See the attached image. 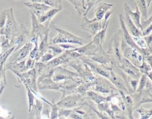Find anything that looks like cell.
Returning a JSON list of instances; mask_svg holds the SVG:
<instances>
[{"label": "cell", "mask_w": 152, "mask_h": 119, "mask_svg": "<svg viewBox=\"0 0 152 119\" xmlns=\"http://www.w3.org/2000/svg\"><path fill=\"white\" fill-rule=\"evenodd\" d=\"M56 30L58 34V35L52 40L53 44H59L64 43H73L80 45L81 46L84 45L85 40L71 33L64 30L63 29L57 28L56 27H53Z\"/></svg>", "instance_id": "obj_1"}, {"label": "cell", "mask_w": 152, "mask_h": 119, "mask_svg": "<svg viewBox=\"0 0 152 119\" xmlns=\"http://www.w3.org/2000/svg\"><path fill=\"white\" fill-rule=\"evenodd\" d=\"M85 102L84 98L83 97L79 94L73 93L61 98V100L56 104V105L57 107L68 109L81 105L83 106Z\"/></svg>", "instance_id": "obj_2"}, {"label": "cell", "mask_w": 152, "mask_h": 119, "mask_svg": "<svg viewBox=\"0 0 152 119\" xmlns=\"http://www.w3.org/2000/svg\"><path fill=\"white\" fill-rule=\"evenodd\" d=\"M52 80L56 83L61 81H66L72 79H81L77 73L72 72L63 67H56L52 69L50 72Z\"/></svg>", "instance_id": "obj_3"}, {"label": "cell", "mask_w": 152, "mask_h": 119, "mask_svg": "<svg viewBox=\"0 0 152 119\" xmlns=\"http://www.w3.org/2000/svg\"><path fill=\"white\" fill-rule=\"evenodd\" d=\"M80 59L84 63L90 67V69L91 70V72H93L94 74L99 75L106 79H109L112 68L98 63L84 56L80 57Z\"/></svg>", "instance_id": "obj_4"}, {"label": "cell", "mask_w": 152, "mask_h": 119, "mask_svg": "<svg viewBox=\"0 0 152 119\" xmlns=\"http://www.w3.org/2000/svg\"><path fill=\"white\" fill-rule=\"evenodd\" d=\"M69 1L74 6L75 9L80 16L86 17L89 10L96 4L100 2L101 1H84V0H69Z\"/></svg>", "instance_id": "obj_5"}, {"label": "cell", "mask_w": 152, "mask_h": 119, "mask_svg": "<svg viewBox=\"0 0 152 119\" xmlns=\"http://www.w3.org/2000/svg\"><path fill=\"white\" fill-rule=\"evenodd\" d=\"M96 81L95 83L94 89L96 92L103 94H110L113 92L118 91V90L106 78L101 76L95 75Z\"/></svg>", "instance_id": "obj_6"}, {"label": "cell", "mask_w": 152, "mask_h": 119, "mask_svg": "<svg viewBox=\"0 0 152 119\" xmlns=\"http://www.w3.org/2000/svg\"><path fill=\"white\" fill-rule=\"evenodd\" d=\"M119 68L121 69L125 74L127 75V76L131 78V79H138L142 75L137 67L124 57H122L121 61Z\"/></svg>", "instance_id": "obj_7"}, {"label": "cell", "mask_w": 152, "mask_h": 119, "mask_svg": "<svg viewBox=\"0 0 152 119\" xmlns=\"http://www.w3.org/2000/svg\"><path fill=\"white\" fill-rule=\"evenodd\" d=\"M132 100V108L134 110L135 108H138L141 104L145 102H151V90L144 89L140 92H135L130 95Z\"/></svg>", "instance_id": "obj_8"}, {"label": "cell", "mask_w": 152, "mask_h": 119, "mask_svg": "<svg viewBox=\"0 0 152 119\" xmlns=\"http://www.w3.org/2000/svg\"><path fill=\"white\" fill-rule=\"evenodd\" d=\"M90 59L107 67L112 66V57L103 49L102 46L97 47L95 53L90 57Z\"/></svg>", "instance_id": "obj_9"}, {"label": "cell", "mask_w": 152, "mask_h": 119, "mask_svg": "<svg viewBox=\"0 0 152 119\" xmlns=\"http://www.w3.org/2000/svg\"><path fill=\"white\" fill-rule=\"evenodd\" d=\"M81 27L83 30L89 32L92 36H95L102 28L100 21H97L95 18L90 20L87 17H84Z\"/></svg>", "instance_id": "obj_10"}, {"label": "cell", "mask_w": 152, "mask_h": 119, "mask_svg": "<svg viewBox=\"0 0 152 119\" xmlns=\"http://www.w3.org/2000/svg\"><path fill=\"white\" fill-rule=\"evenodd\" d=\"M25 4L30 8V11L38 18L42 16L46 12L52 9L51 7L46 4L40 2L39 1H31V2H28Z\"/></svg>", "instance_id": "obj_11"}, {"label": "cell", "mask_w": 152, "mask_h": 119, "mask_svg": "<svg viewBox=\"0 0 152 119\" xmlns=\"http://www.w3.org/2000/svg\"><path fill=\"white\" fill-rule=\"evenodd\" d=\"M118 16H119V22H120V24H121V28L119 30L120 33H121V37L122 38V40L125 41V43L128 45L129 46H130L132 48H135L137 49L138 50H141V49H140L134 42L132 36H131V34L129 33V32L128 31V30H126L125 24H124V18H123V16L122 15V14H119L118 12Z\"/></svg>", "instance_id": "obj_12"}, {"label": "cell", "mask_w": 152, "mask_h": 119, "mask_svg": "<svg viewBox=\"0 0 152 119\" xmlns=\"http://www.w3.org/2000/svg\"><path fill=\"white\" fill-rule=\"evenodd\" d=\"M69 50H67L64 51L62 53H61L59 56L56 58H54L48 62L46 65L50 69H53L58 66L62 64H66L71 60L72 59L69 55Z\"/></svg>", "instance_id": "obj_13"}, {"label": "cell", "mask_w": 152, "mask_h": 119, "mask_svg": "<svg viewBox=\"0 0 152 119\" xmlns=\"http://www.w3.org/2000/svg\"><path fill=\"white\" fill-rule=\"evenodd\" d=\"M123 18L125 27L132 37L142 36V32L135 26V25L134 24L131 18L129 17V15L125 11V16L123 17Z\"/></svg>", "instance_id": "obj_14"}, {"label": "cell", "mask_w": 152, "mask_h": 119, "mask_svg": "<svg viewBox=\"0 0 152 119\" xmlns=\"http://www.w3.org/2000/svg\"><path fill=\"white\" fill-rule=\"evenodd\" d=\"M124 9L125 11H126V12L129 15V17L131 18V20L132 21L134 24L135 25V26L142 32L141 26V15L138 7L136 6L135 11H132L130 7L128 5L127 3H125Z\"/></svg>", "instance_id": "obj_15"}, {"label": "cell", "mask_w": 152, "mask_h": 119, "mask_svg": "<svg viewBox=\"0 0 152 119\" xmlns=\"http://www.w3.org/2000/svg\"><path fill=\"white\" fill-rule=\"evenodd\" d=\"M113 4H108L106 2L99 3V5L94 10V12L95 18L97 21H100L104 17L106 13L111 8Z\"/></svg>", "instance_id": "obj_16"}, {"label": "cell", "mask_w": 152, "mask_h": 119, "mask_svg": "<svg viewBox=\"0 0 152 119\" xmlns=\"http://www.w3.org/2000/svg\"><path fill=\"white\" fill-rule=\"evenodd\" d=\"M97 46L94 45L92 41L87 43L86 44H84L80 47H76L74 50L77 52V53H80L82 56H93L96 50Z\"/></svg>", "instance_id": "obj_17"}, {"label": "cell", "mask_w": 152, "mask_h": 119, "mask_svg": "<svg viewBox=\"0 0 152 119\" xmlns=\"http://www.w3.org/2000/svg\"><path fill=\"white\" fill-rule=\"evenodd\" d=\"M49 30H50V28L48 27L39 37V38H40V43L39 46H38L39 52H40V57L45 53H46L48 50V47H49L48 35H49Z\"/></svg>", "instance_id": "obj_18"}, {"label": "cell", "mask_w": 152, "mask_h": 119, "mask_svg": "<svg viewBox=\"0 0 152 119\" xmlns=\"http://www.w3.org/2000/svg\"><path fill=\"white\" fill-rule=\"evenodd\" d=\"M62 8H52L50 10L46 12L42 16H41L39 18H38L39 22L43 24L45 27L48 28L49 24L52 20V18L58 12H59Z\"/></svg>", "instance_id": "obj_19"}, {"label": "cell", "mask_w": 152, "mask_h": 119, "mask_svg": "<svg viewBox=\"0 0 152 119\" xmlns=\"http://www.w3.org/2000/svg\"><path fill=\"white\" fill-rule=\"evenodd\" d=\"M137 7L140 12L141 17H142L141 21H145L148 18V7L151 2V1H148V3L145 0H137L136 1Z\"/></svg>", "instance_id": "obj_20"}, {"label": "cell", "mask_w": 152, "mask_h": 119, "mask_svg": "<svg viewBox=\"0 0 152 119\" xmlns=\"http://www.w3.org/2000/svg\"><path fill=\"white\" fill-rule=\"evenodd\" d=\"M108 24H109V21L106 22L104 27L103 28H102V30L100 31H99L95 36H93V38L91 41L97 47L102 46L106 36V33Z\"/></svg>", "instance_id": "obj_21"}, {"label": "cell", "mask_w": 152, "mask_h": 119, "mask_svg": "<svg viewBox=\"0 0 152 119\" xmlns=\"http://www.w3.org/2000/svg\"><path fill=\"white\" fill-rule=\"evenodd\" d=\"M85 96L86 97H87V98L91 99L93 101L96 102L97 104H99L100 103L106 101V97H102L98 93L93 92V91H87Z\"/></svg>", "instance_id": "obj_22"}, {"label": "cell", "mask_w": 152, "mask_h": 119, "mask_svg": "<svg viewBox=\"0 0 152 119\" xmlns=\"http://www.w3.org/2000/svg\"><path fill=\"white\" fill-rule=\"evenodd\" d=\"M31 47H32V43H31L30 41L27 43L25 44V46L20 50L18 56L17 57V60L20 61V60H22L24 58H25L27 56V54L30 53L31 49Z\"/></svg>", "instance_id": "obj_23"}, {"label": "cell", "mask_w": 152, "mask_h": 119, "mask_svg": "<svg viewBox=\"0 0 152 119\" xmlns=\"http://www.w3.org/2000/svg\"><path fill=\"white\" fill-rule=\"evenodd\" d=\"M40 2H42L46 5L51 7L52 8H62V1H58V0H43V1H40Z\"/></svg>", "instance_id": "obj_24"}, {"label": "cell", "mask_w": 152, "mask_h": 119, "mask_svg": "<svg viewBox=\"0 0 152 119\" xmlns=\"http://www.w3.org/2000/svg\"><path fill=\"white\" fill-rule=\"evenodd\" d=\"M132 40L135 44L141 49H147V45L144 39L143 36H138V37H132Z\"/></svg>", "instance_id": "obj_25"}, {"label": "cell", "mask_w": 152, "mask_h": 119, "mask_svg": "<svg viewBox=\"0 0 152 119\" xmlns=\"http://www.w3.org/2000/svg\"><path fill=\"white\" fill-rule=\"evenodd\" d=\"M137 111L141 115L140 119H148L151 115V108L150 110H145L143 107H140L137 109Z\"/></svg>", "instance_id": "obj_26"}, {"label": "cell", "mask_w": 152, "mask_h": 119, "mask_svg": "<svg viewBox=\"0 0 152 119\" xmlns=\"http://www.w3.org/2000/svg\"><path fill=\"white\" fill-rule=\"evenodd\" d=\"M141 73V74L145 75L146 76L150 73L151 72V66H150L148 63L143 61L142 65L138 67Z\"/></svg>", "instance_id": "obj_27"}, {"label": "cell", "mask_w": 152, "mask_h": 119, "mask_svg": "<svg viewBox=\"0 0 152 119\" xmlns=\"http://www.w3.org/2000/svg\"><path fill=\"white\" fill-rule=\"evenodd\" d=\"M48 49H49L52 51V53L54 56H55L58 54H61L64 51H65L63 49H62L61 47H59L58 46V44H55L49 45Z\"/></svg>", "instance_id": "obj_28"}, {"label": "cell", "mask_w": 152, "mask_h": 119, "mask_svg": "<svg viewBox=\"0 0 152 119\" xmlns=\"http://www.w3.org/2000/svg\"><path fill=\"white\" fill-rule=\"evenodd\" d=\"M55 56L53 55L52 51L49 49H48V50L45 53L40 57V62L42 63H45V62H48L50 60H51Z\"/></svg>", "instance_id": "obj_29"}, {"label": "cell", "mask_w": 152, "mask_h": 119, "mask_svg": "<svg viewBox=\"0 0 152 119\" xmlns=\"http://www.w3.org/2000/svg\"><path fill=\"white\" fill-rule=\"evenodd\" d=\"M30 58L31 59H34L35 60H40V55L39 50V47L37 44H35V46L34 49L31 51L30 54Z\"/></svg>", "instance_id": "obj_30"}, {"label": "cell", "mask_w": 152, "mask_h": 119, "mask_svg": "<svg viewBox=\"0 0 152 119\" xmlns=\"http://www.w3.org/2000/svg\"><path fill=\"white\" fill-rule=\"evenodd\" d=\"M148 78L145 75L142 74L141 77H140V83L138 87L137 88L136 92H140L144 89L147 81L148 80Z\"/></svg>", "instance_id": "obj_31"}, {"label": "cell", "mask_w": 152, "mask_h": 119, "mask_svg": "<svg viewBox=\"0 0 152 119\" xmlns=\"http://www.w3.org/2000/svg\"><path fill=\"white\" fill-rule=\"evenodd\" d=\"M50 107L52 108L50 118L56 119L57 117H58V107L56 106V104L54 103V99L52 101V103H51Z\"/></svg>", "instance_id": "obj_32"}, {"label": "cell", "mask_w": 152, "mask_h": 119, "mask_svg": "<svg viewBox=\"0 0 152 119\" xmlns=\"http://www.w3.org/2000/svg\"><path fill=\"white\" fill-rule=\"evenodd\" d=\"M27 95H28V104H29V108H28V111L30 112L31 111V109L32 108V106L33 105L34 103V99L35 98L34 95L32 94L31 90L30 88H28L27 85Z\"/></svg>", "instance_id": "obj_33"}, {"label": "cell", "mask_w": 152, "mask_h": 119, "mask_svg": "<svg viewBox=\"0 0 152 119\" xmlns=\"http://www.w3.org/2000/svg\"><path fill=\"white\" fill-rule=\"evenodd\" d=\"M151 20H152V16H150L146 20L141 21V26L142 32L144 29H145L147 27H148L151 24Z\"/></svg>", "instance_id": "obj_34"}, {"label": "cell", "mask_w": 152, "mask_h": 119, "mask_svg": "<svg viewBox=\"0 0 152 119\" xmlns=\"http://www.w3.org/2000/svg\"><path fill=\"white\" fill-rule=\"evenodd\" d=\"M147 45L148 48L151 50V34H150V35H148L147 36H144L143 37Z\"/></svg>", "instance_id": "obj_35"}, {"label": "cell", "mask_w": 152, "mask_h": 119, "mask_svg": "<svg viewBox=\"0 0 152 119\" xmlns=\"http://www.w3.org/2000/svg\"><path fill=\"white\" fill-rule=\"evenodd\" d=\"M58 46L59 47H61L62 49H63L64 50H69V49H74L76 47L72 46L71 44H69L68 43H64V44H59Z\"/></svg>", "instance_id": "obj_36"}, {"label": "cell", "mask_w": 152, "mask_h": 119, "mask_svg": "<svg viewBox=\"0 0 152 119\" xmlns=\"http://www.w3.org/2000/svg\"><path fill=\"white\" fill-rule=\"evenodd\" d=\"M151 29H152V25L151 24L142 31V36L144 37V36H147L150 34L151 32Z\"/></svg>", "instance_id": "obj_37"}, {"label": "cell", "mask_w": 152, "mask_h": 119, "mask_svg": "<svg viewBox=\"0 0 152 119\" xmlns=\"http://www.w3.org/2000/svg\"><path fill=\"white\" fill-rule=\"evenodd\" d=\"M34 63H35V60L29 59L27 61V65H26V68L27 69H31L34 67Z\"/></svg>", "instance_id": "obj_38"}, {"label": "cell", "mask_w": 152, "mask_h": 119, "mask_svg": "<svg viewBox=\"0 0 152 119\" xmlns=\"http://www.w3.org/2000/svg\"><path fill=\"white\" fill-rule=\"evenodd\" d=\"M0 119H7L5 117H0Z\"/></svg>", "instance_id": "obj_39"}, {"label": "cell", "mask_w": 152, "mask_h": 119, "mask_svg": "<svg viewBox=\"0 0 152 119\" xmlns=\"http://www.w3.org/2000/svg\"><path fill=\"white\" fill-rule=\"evenodd\" d=\"M59 119H66V118L64 117H59Z\"/></svg>", "instance_id": "obj_40"}]
</instances>
